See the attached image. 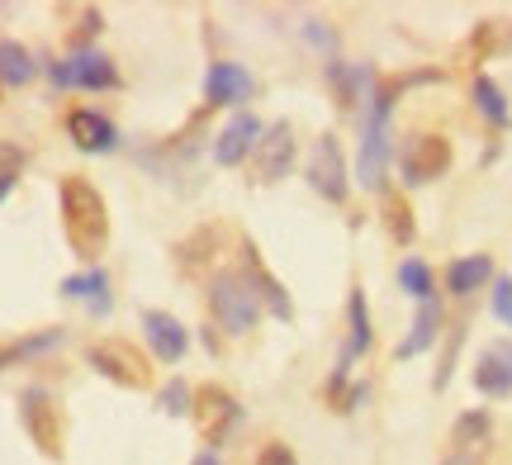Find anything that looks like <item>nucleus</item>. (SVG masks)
I'll return each instance as SVG.
<instances>
[{"label":"nucleus","mask_w":512,"mask_h":465,"mask_svg":"<svg viewBox=\"0 0 512 465\" xmlns=\"http://www.w3.org/2000/svg\"><path fill=\"white\" fill-rule=\"evenodd\" d=\"M57 205H62V233L81 261H95L110 242V205L105 195L86 181V176H62L57 186Z\"/></svg>","instance_id":"obj_1"},{"label":"nucleus","mask_w":512,"mask_h":465,"mask_svg":"<svg viewBox=\"0 0 512 465\" xmlns=\"http://www.w3.org/2000/svg\"><path fill=\"white\" fill-rule=\"evenodd\" d=\"M209 314L219 318L223 333H252L256 318H261V299L252 295V285L242 271H219V276L209 280Z\"/></svg>","instance_id":"obj_2"},{"label":"nucleus","mask_w":512,"mask_h":465,"mask_svg":"<svg viewBox=\"0 0 512 465\" xmlns=\"http://www.w3.org/2000/svg\"><path fill=\"white\" fill-rule=\"evenodd\" d=\"M48 76H53V86H62V91H119V86H124V76H119V67H114V57L95 53V48H76V53H67L62 62L48 67Z\"/></svg>","instance_id":"obj_3"},{"label":"nucleus","mask_w":512,"mask_h":465,"mask_svg":"<svg viewBox=\"0 0 512 465\" xmlns=\"http://www.w3.org/2000/svg\"><path fill=\"white\" fill-rule=\"evenodd\" d=\"M86 361H91L105 380L124 385V390H143V385H152V366H147V356L138 352L133 342H119V337L91 342V347H86Z\"/></svg>","instance_id":"obj_4"},{"label":"nucleus","mask_w":512,"mask_h":465,"mask_svg":"<svg viewBox=\"0 0 512 465\" xmlns=\"http://www.w3.org/2000/svg\"><path fill=\"white\" fill-rule=\"evenodd\" d=\"M190 418H195V428H200L204 442L223 447V442L242 428V404H238V394L223 390V385H200V390H195V409H190Z\"/></svg>","instance_id":"obj_5"},{"label":"nucleus","mask_w":512,"mask_h":465,"mask_svg":"<svg viewBox=\"0 0 512 465\" xmlns=\"http://www.w3.org/2000/svg\"><path fill=\"white\" fill-rule=\"evenodd\" d=\"M389 114L384 105L370 100L366 124H361V152H356V181L366 190H384V171H389Z\"/></svg>","instance_id":"obj_6"},{"label":"nucleus","mask_w":512,"mask_h":465,"mask_svg":"<svg viewBox=\"0 0 512 465\" xmlns=\"http://www.w3.org/2000/svg\"><path fill=\"white\" fill-rule=\"evenodd\" d=\"M19 423L29 432V442H34L48 461L62 456V409H57V399L48 390H24L19 394Z\"/></svg>","instance_id":"obj_7"},{"label":"nucleus","mask_w":512,"mask_h":465,"mask_svg":"<svg viewBox=\"0 0 512 465\" xmlns=\"http://www.w3.org/2000/svg\"><path fill=\"white\" fill-rule=\"evenodd\" d=\"M451 171V143L441 133H413L403 143V181L408 186H427Z\"/></svg>","instance_id":"obj_8"},{"label":"nucleus","mask_w":512,"mask_h":465,"mask_svg":"<svg viewBox=\"0 0 512 465\" xmlns=\"http://www.w3.org/2000/svg\"><path fill=\"white\" fill-rule=\"evenodd\" d=\"M256 162V181L261 186H275V181H285L294 167V129L285 124V119H275V124H266V133H261V143H256L252 152Z\"/></svg>","instance_id":"obj_9"},{"label":"nucleus","mask_w":512,"mask_h":465,"mask_svg":"<svg viewBox=\"0 0 512 465\" xmlns=\"http://www.w3.org/2000/svg\"><path fill=\"white\" fill-rule=\"evenodd\" d=\"M309 186L318 190L323 200H332V205L347 200V157H342L332 133L318 138V148H313V157H309Z\"/></svg>","instance_id":"obj_10"},{"label":"nucleus","mask_w":512,"mask_h":465,"mask_svg":"<svg viewBox=\"0 0 512 465\" xmlns=\"http://www.w3.org/2000/svg\"><path fill=\"white\" fill-rule=\"evenodd\" d=\"M261 133H266V124H261L256 114L238 110L219 133H214V162H219V167H242V162L256 152Z\"/></svg>","instance_id":"obj_11"},{"label":"nucleus","mask_w":512,"mask_h":465,"mask_svg":"<svg viewBox=\"0 0 512 465\" xmlns=\"http://www.w3.org/2000/svg\"><path fill=\"white\" fill-rule=\"evenodd\" d=\"M143 342L152 347V356L157 361H166V366H176L185 352H190V328H185L176 314H166V309H143Z\"/></svg>","instance_id":"obj_12"},{"label":"nucleus","mask_w":512,"mask_h":465,"mask_svg":"<svg viewBox=\"0 0 512 465\" xmlns=\"http://www.w3.org/2000/svg\"><path fill=\"white\" fill-rule=\"evenodd\" d=\"M242 276H247V285H252V295L261 299V309L271 318H280V323H290L294 318V304H290V295H285V285L266 271V261H261V252H256V242H242Z\"/></svg>","instance_id":"obj_13"},{"label":"nucleus","mask_w":512,"mask_h":465,"mask_svg":"<svg viewBox=\"0 0 512 465\" xmlns=\"http://www.w3.org/2000/svg\"><path fill=\"white\" fill-rule=\"evenodd\" d=\"M256 95V76L242 67V62H214L209 72H204V100L209 105H247Z\"/></svg>","instance_id":"obj_14"},{"label":"nucleus","mask_w":512,"mask_h":465,"mask_svg":"<svg viewBox=\"0 0 512 465\" xmlns=\"http://www.w3.org/2000/svg\"><path fill=\"white\" fill-rule=\"evenodd\" d=\"M475 390L484 399H508L512 394V342L508 337H498L489 342L475 361Z\"/></svg>","instance_id":"obj_15"},{"label":"nucleus","mask_w":512,"mask_h":465,"mask_svg":"<svg viewBox=\"0 0 512 465\" xmlns=\"http://www.w3.org/2000/svg\"><path fill=\"white\" fill-rule=\"evenodd\" d=\"M62 299H76V304H86V314L91 318H110L114 314V290H110V276L100 271V266H91V271H76V276H67L62 285Z\"/></svg>","instance_id":"obj_16"},{"label":"nucleus","mask_w":512,"mask_h":465,"mask_svg":"<svg viewBox=\"0 0 512 465\" xmlns=\"http://www.w3.org/2000/svg\"><path fill=\"white\" fill-rule=\"evenodd\" d=\"M67 138H72L81 152H114L119 148V129L100 110H72L67 114Z\"/></svg>","instance_id":"obj_17"},{"label":"nucleus","mask_w":512,"mask_h":465,"mask_svg":"<svg viewBox=\"0 0 512 465\" xmlns=\"http://www.w3.org/2000/svg\"><path fill=\"white\" fill-rule=\"evenodd\" d=\"M347 347H342V361H337V371H351V361L356 356L370 352V342H375V328H370V304H366V290H351L347 295Z\"/></svg>","instance_id":"obj_18"},{"label":"nucleus","mask_w":512,"mask_h":465,"mask_svg":"<svg viewBox=\"0 0 512 465\" xmlns=\"http://www.w3.org/2000/svg\"><path fill=\"white\" fill-rule=\"evenodd\" d=\"M328 81L332 91H337V105L351 110V105H361L375 95V72L361 67V62H328Z\"/></svg>","instance_id":"obj_19"},{"label":"nucleus","mask_w":512,"mask_h":465,"mask_svg":"<svg viewBox=\"0 0 512 465\" xmlns=\"http://www.w3.org/2000/svg\"><path fill=\"white\" fill-rule=\"evenodd\" d=\"M484 285H494V257H489V252L456 257L451 266H446V290H451L456 299L475 295V290H484Z\"/></svg>","instance_id":"obj_20"},{"label":"nucleus","mask_w":512,"mask_h":465,"mask_svg":"<svg viewBox=\"0 0 512 465\" xmlns=\"http://www.w3.org/2000/svg\"><path fill=\"white\" fill-rule=\"evenodd\" d=\"M441 337V304H437V295L432 299H422L418 304V318H413V328H408V337H403L399 347H394V356L399 361H408V356H422L432 342Z\"/></svg>","instance_id":"obj_21"},{"label":"nucleus","mask_w":512,"mask_h":465,"mask_svg":"<svg viewBox=\"0 0 512 465\" xmlns=\"http://www.w3.org/2000/svg\"><path fill=\"white\" fill-rule=\"evenodd\" d=\"M62 328H38V333L29 337H10V342H0V375L10 371V366H24V361H34V356L53 352V347H62Z\"/></svg>","instance_id":"obj_22"},{"label":"nucleus","mask_w":512,"mask_h":465,"mask_svg":"<svg viewBox=\"0 0 512 465\" xmlns=\"http://www.w3.org/2000/svg\"><path fill=\"white\" fill-rule=\"evenodd\" d=\"M34 57H29V48L24 43H15V38H5L0 43V86H29L34 81Z\"/></svg>","instance_id":"obj_23"},{"label":"nucleus","mask_w":512,"mask_h":465,"mask_svg":"<svg viewBox=\"0 0 512 465\" xmlns=\"http://www.w3.org/2000/svg\"><path fill=\"white\" fill-rule=\"evenodd\" d=\"M380 219H384V228H389V238L399 242V247H408L413 242V209H408V200H403L399 190H384V200H380Z\"/></svg>","instance_id":"obj_24"},{"label":"nucleus","mask_w":512,"mask_h":465,"mask_svg":"<svg viewBox=\"0 0 512 465\" xmlns=\"http://www.w3.org/2000/svg\"><path fill=\"white\" fill-rule=\"evenodd\" d=\"M475 105H479V114H484L494 129H508L512 124L508 95H503V86H498L494 76H475Z\"/></svg>","instance_id":"obj_25"},{"label":"nucleus","mask_w":512,"mask_h":465,"mask_svg":"<svg viewBox=\"0 0 512 465\" xmlns=\"http://www.w3.org/2000/svg\"><path fill=\"white\" fill-rule=\"evenodd\" d=\"M489 432H494V418H489L484 409H470V413H460V418H456L451 442H456V451H465V456H470L475 447H484V442H489Z\"/></svg>","instance_id":"obj_26"},{"label":"nucleus","mask_w":512,"mask_h":465,"mask_svg":"<svg viewBox=\"0 0 512 465\" xmlns=\"http://www.w3.org/2000/svg\"><path fill=\"white\" fill-rule=\"evenodd\" d=\"M219 228H200L195 238H185V242H176V261H181L185 271H195V266H204L209 261V247H219Z\"/></svg>","instance_id":"obj_27"},{"label":"nucleus","mask_w":512,"mask_h":465,"mask_svg":"<svg viewBox=\"0 0 512 465\" xmlns=\"http://www.w3.org/2000/svg\"><path fill=\"white\" fill-rule=\"evenodd\" d=\"M399 285H403V295H413L422 304V299H432V266L422 257H408L399 266Z\"/></svg>","instance_id":"obj_28"},{"label":"nucleus","mask_w":512,"mask_h":465,"mask_svg":"<svg viewBox=\"0 0 512 465\" xmlns=\"http://www.w3.org/2000/svg\"><path fill=\"white\" fill-rule=\"evenodd\" d=\"M157 409H162L166 418H181V413L195 409V390H190L185 380H166L162 394H157Z\"/></svg>","instance_id":"obj_29"},{"label":"nucleus","mask_w":512,"mask_h":465,"mask_svg":"<svg viewBox=\"0 0 512 465\" xmlns=\"http://www.w3.org/2000/svg\"><path fill=\"white\" fill-rule=\"evenodd\" d=\"M489 304H494L498 323H503V328H512V276H498L494 280V299H489Z\"/></svg>","instance_id":"obj_30"},{"label":"nucleus","mask_w":512,"mask_h":465,"mask_svg":"<svg viewBox=\"0 0 512 465\" xmlns=\"http://www.w3.org/2000/svg\"><path fill=\"white\" fill-rule=\"evenodd\" d=\"M460 342H465V328H456V333H451V347H446V356H441V366H437V380H432L437 390H446V385H451V371H456V347H460Z\"/></svg>","instance_id":"obj_31"},{"label":"nucleus","mask_w":512,"mask_h":465,"mask_svg":"<svg viewBox=\"0 0 512 465\" xmlns=\"http://www.w3.org/2000/svg\"><path fill=\"white\" fill-rule=\"evenodd\" d=\"M299 29H304V38H309V43H318V48H323V53L332 57V48H337V34H332V29L323 24V19H304Z\"/></svg>","instance_id":"obj_32"},{"label":"nucleus","mask_w":512,"mask_h":465,"mask_svg":"<svg viewBox=\"0 0 512 465\" xmlns=\"http://www.w3.org/2000/svg\"><path fill=\"white\" fill-rule=\"evenodd\" d=\"M256 465H299V461H294V451L285 447V442H266L261 456H256Z\"/></svg>","instance_id":"obj_33"},{"label":"nucleus","mask_w":512,"mask_h":465,"mask_svg":"<svg viewBox=\"0 0 512 465\" xmlns=\"http://www.w3.org/2000/svg\"><path fill=\"white\" fill-rule=\"evenodd\" d=\"M10 190H15V171H0V200H5Z\"/></svg>","instance_id":"obj_34"},{"label":"nucleus","mask_w":512,"mask_h":465,"mask_svg":"<svg viewBox=\"0 0 512 465\" xmlns=\"http://www.w3.org/2000/svg\"><path fill=\"white\" fill-rule=\"evenodd\" d=\"M190 465H223V461H219V451H200V456H195Z\"/></svg>","instance_id":"obj_35"},{"label":"nucleus","mask_w":512,"mask_h":465,"mask_svg":"<svg viewBox=\"0 0 512 465\" xmlns=\"http://www.w3.org/2000/svg\"><path fill=\"white\" fill-rule=\"evenodd\" d=\"M441 465H475V461H470V456H465V451H456V456H451V461H441Z\"/></svg>","instance_id":"obj_36"}]
</instances>
